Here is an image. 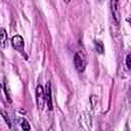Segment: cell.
I'll list each match as a JSON object with an SVG mask.
<instances>
[{
    "label": "cell",
    "mask_w": 131,
    "mask_h": 131,
    "mask_svg": "<svg viewBox=\"0 0 131 131\" xmlns=\"http://www.w3.org/2000/svg\"><path fill=\"white\" fill-rule=\"evenodd\" d=\"M74 63H75V67L77 69V71L79 73H83L85 71V68H86V58H85V55L82 53V52H77L75 54V57H74Z\"/></svg>",
    "instance_id": "1"
},
{
    "label": "cell",
    "mask_w": 131,
    "mask_h": 131,
    "mask_svg": "<svg viewBox=\"0 0 131 131\" xmlns=\"http://www.w3.org/2000/svg\"><path fill=\"white\" fill-rule=\"evenodd\" d=\"M111 10H112L114 23L116 25H119L121 19V10H120L119 0H111Z\"/></svg>",
    "instance_id": "2"
},
{
    "label": "cell",
    "mask_w": 131,
    "mask_h": 131,
    "mask_svg": "<svg viewBox=\"0 0 131 131\" xmlns=\"http://www.w3.org/2000/svg\"><path fill=\"white\" fill-rule=\"evenodd\" d=\"M36 101H37V105L40 110H42L44 107L46 98H45V90L43 89V87L41 85L37 86L36 89Z\"/></svg>",
    "instance_id": "3"
},
{
    "label": "cell",
    "mask_w": 131,
    "mask_h": 131,
    "mask_svg": "<svg viewBox=\"0 0 131 131\" xmlns=\"http://www.w3.org/2000/svg\"><path fill=\"white\" fill-rule=\"evenodd\" d=\"M11 42H12L13 47H14L18 52L25 54V53H24V46H25V44H24V39H23L21 36H19V35L13 36Z\"/></svg>",
    "instance_id": "4"
},
{
    "label": "cell",
    "mask_w": 131,
    "mask_h": 131,
    "mask_svg": "<svg viewBox=\"0 0 131 131\" xmlns=\"http://www.w3.org/2000/svg\"><path fill=\"white\" fill-rule=\"evenodd\" d=\"M45 98L48 104V108L52 110V98H51V84L50 82H47L46 84V90H45Z\"/></svg>",
    "instance_id": "5"
},
{
    "label": "cell",
    "mask_w": 131,
    "mask_h": 131,
    "mask_svg": "<svg viewBox=\"0 0 131 131\" xmlns=\"http://www.w3.org/2000/svg\"><path fill=\"white\" fill-rule=\"evenodd\" d=\"M6 41H7V34L5 29H0V47L5 48L6 46Z\"/></svg>",
    "instance_id": "6"
},
{
    "label": "cell",
    "mask_w": 131,
    "mask_h": 131,
    "mask_svg": "<svg viewBox=\"0 0 131 131\" xmlns=\"http://www.w3.org/2000/svg\"><path fill=\"white\" fill-rule=\"evenodd\" d=\"M95 49H96V52L98 53L103 52V44L101 41H95Z\"/></svg>",
    "instance_id": "7"
},
{
    "label": "cell",
    "mask_w": 131,
    "mask_h": 131,
    "mask_svg": "<svg viewBox=\"0 0 131 131\" xmlns=\"http://www.w3.org/2000/svg\"><path fill=\"white\" fill-rule=\"evenodd\" d=\"M21 127H23L24 130H30L31 129L28 121H26V120H21Z\"/></svg>",
    "instance_id": "8"
},
{
    "label": "cell",
    "mask_w": 131,
    "mask_h": 131,
    "mask_svg": "<svg viewBox=\"0 0 131 131\" xmlns=\"http://www.w3.org/2000/svg\"><path fill=\"white\" fill-rule=\"evenodd\" d=\"M126 64H127V69L131 68V55L130 54H128L126 57Z\"/></svg>",
    "instance_id": "9"
},
{
    "label": "cell",
    "mask_w": 131,
    "mask_h": 131,
    "mask_svg": "<svg viewBox=\"0 0 131 131\" xmlns=\"http://www.w3.org/2000/svg\"><path fill=\"white\" fill-rule=\"evenodd\" d=\"M0 113H1V114H2V116H3V118H4V119H5V121H6V123H7V124H8V125H9V119H8V118H7V114H6V112H5V111H3V110H2V111H0Z\"/></svg>",
    "instance_id": "10"
},
{
    "label": "cell",
    "mask_w": 131,
    "mask_h": 131,
    "mask_svg": "<svg viewBox=\"0 0 131 131\" xmlns=\"http://www.w3.org/2000/svg\"><path fill=\"white\" fill-rule=\"evenodd\" d=\"M63 1L67 2V3H70V2H71V0H63Z\"/></svg>",
    "instance_id": "11"
},
{
    "label": "cell",
    "mask_w": 131,
    "mask_h": 131,
    "mask_svg": "<svg viewBox=\"0 0 131 131\" xmlns=\"http://www.w3.org/2000/svg\"><path fill=\"white\" fill-rule=\"evenodd\" d=\"M0 91H1V85H0Z\"/></svg>",
    "instance_id": "12"
}]
</instances>
